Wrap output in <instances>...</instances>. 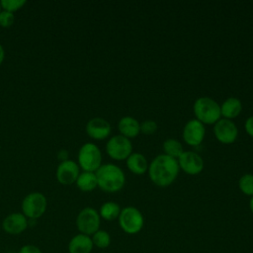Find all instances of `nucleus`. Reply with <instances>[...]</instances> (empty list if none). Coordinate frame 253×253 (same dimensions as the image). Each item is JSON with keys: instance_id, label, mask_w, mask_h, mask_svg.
<instances>
[{"instance_id": "nucleus-1", "label": "nucleus", "mask_w": 253, "mask_h": 253, "mask_svg": "<svg viewBox=\"0 0 253 253\" xmlns=\"http://www.w3.org/2000/svg\"><path fill=\"white\" fill-rule=\"evenodd\" d=\"M180 168L177 159L164 153L154 157L148 166V176L150 181L157 187L166 188L170 186L178 177Z\"/></svg>"}, {"instance_id": "nucleus-2", "label": "nucleus", "mask_w": 253, "mask_h": 253, "mask_svg": "<svg viewBox=\"0 0 253 253\" xmlns=\"http://www.w3.org/2000/svg\"><path fill=\"white\" fill-rule=\"evenodd\" d=\"M98 187L107 193H117L126 184V175L121 167L113 163L102 164L95 172Z\"/></svg>"}, {"instance_id": "nucleus-3", "label": "nucleus", "mask_w": 253, "mask_h": 253, "mask_svg": "<svg viewBox=\"0 0 253 253\" xmlns=\"http://www.w3.org/2000/svg\"><path fill=\"white\" fill-rule=\"evenodd\" d=\"M195 119L203 125H214L221 119L220 105L212 98L202 96L196 99L193 105Z\"/></svg>"}, {"instance_id": "nucleus-4", "label": "nucleus", "mask_w": 253, "mask_h": 253, "mask_svg": "<svg viewBox=\"0 0 253 253\" xmlns=\"http://www.w3.org/2000/svg\"><path fill=\"white\" fill-rule=\"evenodd\" d=\"M78 165L87 172H96L102 165V152L92 142L84 143L78 151Z\"/></svg>"}, {"instance_id": "nucleus-5", "label": "nucleus", "mask_w": 253, "mask_h": 253, "mask_svg": "<svg viewBox=\"0 0 253 253\" xmlns=\"http://www.w3.org/2000/svg\"><path fill=\"white\" fill-rule=\"evenodd\" d=\"M118 220L120 227L127 234L138 233L144 225V217L141 211L131 206L122 209Z\"/></svg>"}, {"instance_id": "nucleus-6", "label": "nucleus", "mask_w": 253, "mask_h": 253, "mask_svg": "<svg viewBox=\"0 0 253 253\" xmlns=\"http://www.w3.org/2000/svg\"><path fill=\"white\" fill-rule=\"evenodd\" d=\"M47 200L45 196L40 192L28 194L22 201V213L29 219L35 220L41 217L46 211Z\"/></svg>"}, {"instance_id": "nucleus-7", "label": "nucleus", "mask_w": 253, "mask_h": 253, "mask_svg": "<svg viewBox=\"0 0 253 253\" xmlns=\"http://www.w3.org/2000/svg\"><path fill=\"white\" fill-rule=\"evenodd\" d=\"M75 223L80 233L91 236L100 229L101 217L99 211L91 207L84 208L77 214Z\"/></svg>"}, {"instance_id": "nucleus-8", "label": "nucleus", "mask_w": 253, "mask_h": 253, "mask_svg": "<svg viewBox=\"0 0 253 253\" xmlns=\"http://www.w3.org/2000/svg\"><path fill=\"white\" fill-rule=\"evenodd\" d=\"M106 152L116 161L126 160V158L132 153V143L130 139L123 136L122 134H116L111 136L107 141Z\"/></svg>"}, {"instance_id": "nucleus-9", "label": "nucleus", "mask_w": 253, "mask_h": 253, "mask_svg": "<svg viewBox=\"0 0 253 253\" xmlns=\"http://www.w3.org/2000/svg\"><path fill=\"white\" fill-rule=\"evenodd\" d=\"M213 134L218 142L231 144L237 139L238 127L233 121L220 119L213 125Z\"/></svg>"}, {"instance_id": "nucleus-10", "label": "nucleus", "mask_w": 253, "mask_h": 253, "mask_svg": "<svg viewBox=\"0 0 253 253\" xmlns=\"http://www.w3.org/2000/svg\"><path fill=\"white\" fill-rule=\"evenodd\" d=\"M206 136V126L196 119L189 120L182 130V137L186 144L197 147L202 144Z\"/></svg>"}, {"instance_id": "nucleus-11", "label": "nucleus", "mask_w": 253, "mask_h": 253, "mask_svg": "<svg viewBox=\"0 0 253 253\" xmlns=\"http://www.w3.org/2000/svg\"><path fill=\"white\" fill-rule=\"evenodd\" d=\"M180 170L188 175H198L205 167V162L202 156L195 151H184L177 159Z\"/></svg>"}, {"instance_id": "nucleus-12", "label": "nucleus", "mask_w": 253, "mask_h": 253, "mask_svg": "<svg viewBox=\"0 0 253 253\" xmlns=\"http://www.w3.org/2000/svg\"><path fill=\"white\" fill-rule=\"evenodd\" d=\"M85 130L89 137L95 140H103L110 136L112 126L106 119L101 117H95L87 122Z\"/></svg>"}, {"instance_id": "nucleus-13", "label": "nucleus", "mask_w": 253, "mask_h": 253, "mask_svg": "<svg viewBox=\"0 0 253 253\" xmlns=\"http://www.w3.org/2000/svg\"><path fill=\"white\" fill-rule=\"evenodd\" d=\"M79 165L73 160L60 162L56 169V179L62 185H71L76 182L79 176Z\"/></svg>"}, {"instance_id": "nucleus-14", "label": "nucleus", "mask_w": 253, "mask_h": 253, "mask_svg": "<svg viewBox=\"0 0 253 253\" xmlns=\"http://www.w3.org/2000/svg\"><path fill=\"white\" fill-rule=\"evenodd\" d=\"M29 226L28 218L22 212H12L2 221L3 230L10 235L23 233Z\"/></svg>"}, {"instance_id": "nucleus-15", "label": "nucleus", "mask_w": 253, "mask_h": 253, "mask_svg": "<svg viewBox=\"0 0 253 253\" xmlns=\"http://www.w3.org/2000/svg\"><path fill=\"white\" fill-rule=\"evenodd\" d=\"M118 129L120 134L131 139L140 133V123L131 116L122 117L118 123Z\"/></svg>"}, {"instance_id": "nucleus-16", "label": "nucleus", "mask_w": 253, "mask_h": 253, "mask_svg": "<svg viewBox=\"0 0 253 253\" xmlns=\"http://www.w3.org/2000/svg\"><path fill=\"white\" fill-rule=\"evenodd\" d=\"M93 247L91 236L78 233L69 240L67 250L68 253H91Z\"/></svg>"}, {"instance_id": "nucleus-17", "label": "nucleus", "mask_w": 253, "mask_h": 253, "mask_svg": "<svg viewBox=\"0 0 253 253\" xmlns=\"http://www.w3.org/2000/svg\"><path fill=\"white\" fill-rule=\"evenodd\" d=\"M127 169L135 175H143L147 172L149 163L146 157L139 152H132L126 160Z\"/></svg>"}, {"instance_id": "nucleus-18", "label": "nucleus", "mask_w": 253, "mask_h": 253, "mask_svg": "<svg viewBox=\"0 0 253 253\" xmlns=\"http://www.w3.org/2000/svg\"><path fill=\"white\" fill-rule=\"evenodd\" d=\"M242 112V102L236 97H228L220 105V114L223 119L231 120L237 118Z\"/></svg>"}, {"instance_id": "nucleus-19", "label": "nucleus", "mask_w": 253, "mask_h": 253, "mask_svg": "<svg viewBox=\"0 0 253 253\" xmlns=\"http://www.w3.org/2000/svg\"><path fill=\"white\" fill-rule=\"evenodd\" d=\"M77 188L82 192H92L98 187L97 177L95 172H87L83 171L79 174L76 182Z\"/></svg>"}, {"instance_id": "nucleus-20", "label": "nucleus", "mask_w": 253, "mask_h": 253, "mask_svg": "<svg viewBox=\"0 0 253 253\" xmlns=\"http://www.w3.org/2000/svg\"><path fill=\"white\" fill-rule=\"evenodd\" d=\"M121 211H122V209L118 203L109 201V202L104 203L101 206V208L99 210V214H100L101 218H103L107 221H112L119 217Z\"/></svg>"}, {"instance_id": "nucleus-21", "label": "nucleus", "mask_w": 253, "mask_h": 253, "mask_svg": "<svg viewBox=\"0 0 253 253\" xmlns=\"http://www.w3.org/2000/svg\"><path fill=\"white\" fill-rule=\"evenodd\" d=\"M162 148H163L164 154L174 159H178L181 156V154L185 151L182 143L176 138L165 139L162 144Z\"/></svg>"}, {"instance_id": "nucleus-22", "label": "nucleus", "mask_w": 253, "mask_h": 253, "mask_svg": "<svg viewBox=\"0 0 253 253\" xmlns=\"http://www.w3.org/2000/svg\"><path fill=\"white\" fill-rule=\"evenodd\" d=\"M91 239L93 245L100 249H105L111 244V235L108 231L103 229L97 230L93 235H91Z\"/></svg>"}, {"instance_id": "nucleus-23", "label": "nucleus", "mask_w": 253, "mask_h": 253, "mask_svg": "<svg viewBox=\"0 0 253 253\" xmlns=\"http://www.w3.org/2000/svg\"><path fill=\"white\" fill-rule=\"evenodd\" d=\"M238 188L246 196H253V174L245 173L238 180Z\"/></svg>"}, {"instance_id": "nucleus-24", "label": "nucleus", "mask_w": 253, "mask_h": 253, "mask_svg": "<svg viewBox=\"0 0 253 253\" xmlns=\"http://www.w3.org/2000/svg\"><path fill=\"white\" fill-rule=\"evenodd\" d=\"M26 4L25 0H1L0 5L4 11L14 13L20 10Z\"/></svg>"}, {"instance_id": "nucleus-25", "label": "nucleus", "mask_w": 253, "mask_h": 253, "mask_svg": "<svg viewBox=\"0 0 253 253\" xmlns=\"http://www.w3.org/2000/svg\"><path fill=\"white\" fill-rule=\"evenodd\" d=\"M157 123L152 120H146L140 123V132L146 135H151L157 131Z\"/></svg>"}, {"instance_id": "nucleus-26", "label": "nucleus", "mask_w": 253, "mask_h": 253, "mask_svg": "<svg viewBox=\"0 0 253 253\" xmlns=\"http://www.w3.org/2000/svg\"><path fill=\"white\" fill-rule=\"evenodd\" d=\"M15 22L14 13L2 10L0 12V26L3 28L11 27Z\"/></svg>"}, {"instance_id": "nucleus-27", "label": "nucleus", "mask_w": 253, "mask_h": 253, "mask_svg": "<svg viewBox=\"0 0 253 253\" xmlns=\"http://www.w3.org/2000/svg\"><path fill=\"white\" fill-rule=\"evenodd\" d=\"M18 253H42V251L36 245L26 244L20 248Z\"/></svg>"}, {"instance_id": "nucleus-28", "label": "nucleus", "mask_w": 253, "mask_h": 253, "mask_svg": "<svg viewBox=\"0 0 253 253\" xmlns=\"http://www.w3.org/2000/svg\"><path fill=\"white\" fill-rule=\"evenodd\" d=\"M244 129L249 136L253 137V116H250L246 119L244 123Z\"/></svg>"}, {"instance_id": "nucleus-29", "label": "nucleus", "mask_w": 253, "mask_h": 253, "mask_svg": "<svg viewBox=\"0 0 253 253\" xmlns=\"http://www.w3.org/2000/svg\"><path fill=\"white\" fill-rule=\"evenodd\" d=\"M57 157H58L59 160H61V162L67 160V158H68V152H67V150H65V149L59 150V152L57 153Z\"/></svg>"}, {"instance_id": "nucleus-30", "label": "nucleus", "mask_w": 253, "mask_h": 253, "mask_svg": "<svg viewBox=\"0 0 253 253\" xmlns=\"http://www.w3.org/2000/svg\"><path fill=\"white\" fill-rule=\"evenodd\" d=\"M4 57H5V51H4V48H3L2 44L0 43V65H1L2 62H3Z\"/></svg>"}, {"instance_id": "nucleus-31", "label": "nucleus", "mask_w": 253, "mask_h": 253, "mask_svg": "<svg viewBox=\"0 0 253 253\" xmlns=\"http://www.w3.org/2000/svg\"><path fill=\"white\" fill-rule=\"evenodd\" d=\"M249 209H250L251 212L253 213V196L250 198V201H249Z\"/></svg>"}, {"instance_id": "nucleus-32", "label": "nucleus", "mask_w": 253, "mask_h": 253, "mask_svg": "<svg viewBox=\"0 0 253 253\" xmlns=\"http://www.w3.org/2000/svg\"><path fill=\"white\" fill-rule=\"evenodd\" d=\"M2 11V8H1V5H0V12Z\"/></svg>"}, {"instance_id": "nucleus-33", "label": "nucleus", "mask_w": 253, "mask_h": 253, "mask_svg": "<svg viewBox=\"0 0 253 253\" xmlns=\"http://www.w3.org/2000/svg\"><path fill=\"white\" fill-rule=\"evenodd\" d=\"M8 253H15V252H8Z\"/></svg>"}]
</instances>
